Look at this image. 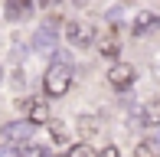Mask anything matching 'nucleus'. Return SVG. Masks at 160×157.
I'll return each instance as SVG.
<instances>
[{
    "label": "nucleus",
    "instance_id": "nucleus-4",
    "mask_svg": "<svg viewBox=\"0 0 160 157\" xmlns=\"http://www.w3.org/2000/svg\"><path fill=\"white\" fill-rule=\"evenodd\" d=\"M105 78H108V85H111V89L124 92V89H131V85H134L137 72H134V66H131V62H114V66L108 69Z\"/></svg>",
    "mask_w": 160,
    "mask_h": 157
},
{
    "label": "nucleus",
    "instance_id": "nucleus-2",
    "mask_svg": "<svg viewBox=\"0 0 160 157\" xmlns=\"http://www.w3.org/2000/svg\"><path fill=\"white\" fill-rule=\"evenodd\" d=\"M65 39H69V46L75 49H88L92 43H95V26L92 23H65Z\"/></svg>",
    "mask_w": 160,
    "mask_h": 157
},
{
    "label": "nucleus",
    "instance_id": "nucleus-8",
    "mask_svg": "<svg viewBox=\"0 0 160 157\" xmlns=\"http://www.w3.org/2000/svg\"><path fill=\"white\" fill-rule=\"evenodd\" d=\"M141 124L144 128H160V98H150V102L141 105Z\"/></svg>",
    "mask_w": 160,
    "mask_h": 157
},
{
    "label": "nucleus",
    "instance_id": "nucleus-17",
    "mask_svg": "<svg viewBox=\"0 0 160 157\" xmlns=\"http://www.w3.org/2000/svg\"><path fill=\"white\" fill-rule=\"evenodd\" d=\"M154 141H157V147H160V134H157V138H154Z\"/></svg>",
    "mask_w": 160,
    "mask_h": 157
},
{
    "label": "nucleus",
    "instance_id": "nucleus-5",
    "mask_svg": "<svg viewBox=\"0 0 160 157\" xmlns=\"http://www.w3.org/2000/svg\"><path fill=\"white\" fill-rule=\"evenodd\" d=\"M157 26H160V17L154 10H137L134 23H131V33H134V36H147V33H154Z\"/></svg>",
    "mask_w": 160,
    "mask_h": 157
},
{
    "label": "nucleus",
    "instance_id": "nucleus-7",
    "mask_svg": "<svg viewBox=\"0 0 160 157\" xmlns=\"http://www.w3.org/2000/svg\"><path fill=\"white\" fill-rule=\"evenodd\" d=\"M33 49H36L39 56H52V53H56V33L46 30V26H39L36 36H33Z\"/></svg>",
    "mask_w": 160,
    "mask_h": 157
},
{
    "label": "nucleus",
    "instance_id": "nucleus-15",
    "mask_svg": "<svg viewBox=\"0 0 160 157\" xmlns=\"http://www.w3.org/2000/svg\"><path fill=\"white\" fill-rule=\"evenodd\" d=\"M69 157H95V151H92L88 144H75V147L69 151Z\"/></svg>",
    "mask_w": 160,
    "mask_h": 157
},
{
    "label": "nucleus",
    "instance_id": "nucleus-14",
    "mask_svg": "<svg viewBox=\"0 0 160 157\" xmlns=\"http://www.w3.org/2000/svg\"><path fill=\"white\" fill-rule=\"evenodd\" d=\"M30 10H33V7L26 3V0H23V3H7V17H10V20H20V17H26Z\"/></svg>",
    "mask_w": 160,
    "mask_h": 157
},
{
    "label": "nucleus",
    "instance_id": "nucleus-10",
    "mask_svg": "<svg viewBox=\"0 0 160 157\" xmlns=\"http://www.w3.org/2000/svg\"><path fill=\"white\" fill-rule=\"evenodd\" d=\"M101 131V118L98 115H78V134L82 138H95Z\"/></svg>",
    "mask_w": 160,
    "mask_h": 157
},
{
    "label": "nucleus",
    "instance_id": "nucleus-6",
    "mask_svg": "<svg viewBox=\"0 0 160 157\" xmlns=\"http://www.w3.org/2000/svg\"><path fill=\"white\" fill-rule=\"evenodd\" d=\"M98 49H101V56H105V59H111V66L118 62V56H121V43H118V26H105V36H101Z\"/></svg>",
    "mask_w": 160,
    "mask_h": 157
},
{
    "label": "nucleus",
    "instance_id": "nucleus-1",
    "mask_svg": "<svg viewBox=\"0 0 160 157\" xmlns=\"http://www.w3.org/2000/svg\"><path fill=\"white\" fill-rule=\"evenodd\" d=\"M69 89H72V66L65 62V56H59V59L46 69V75H42V92H46L49 98H62Z\"/></svg>",
    "mask_w": 160,
    "mask_h": 157
},
{
    "label": "nucleus",
    "instance_id": "nucleus-11",
    "mask_svg": "<svg viewBox=\"0 0 160 157\" xmlns=\"http://www.w3.org/2000/svg\"><path fill=\"white\" fill-rule=\"evenodd\" d=\"M134 157H160V147H157V141H154V138H144V141H137V147H134Z\"/></svg>",
    "mask_w": 160,
    "mask_h": 157
},
{
    "label": "nucleus",
    "instance_id": "nucleus-9",
    "mask_svg": "<svg viewBox=\"0 0 160 157\" xmlns=\"http://www.w3.org/2000/svg\"><path fill=\"white\" fill-rule=\"evenodd\" d=\"M26 121H30V124H49V105H46V102H39V98H30Z\"/></svg>",
    "mask_w": 160,
    "mask_h": 157
},
{
    "label": "nucleus",
    "instance_id": "nucleus-18",
    "mask_svg": "<svg viewBox=\"0 0 160 157\" xmlns=\"http://www.w3.org/2000/svg\"><path fill=\"white\" fill-rule=\"evenodd\" d=\"M56 157H69V154H56Z\"/></svg>",
    "mask_w": 160,
    "mask_h": 157
},
{
    "label": "nucleus",
    "instance_id": "nucleus-13",
    "mask_svg": "<svg viewBox=\"0 0 160 157\" xmlns=\"http://www.w3.org/2000/svg\"><path fill=\"white\" fill-rule=\"evenodd\" d=\"M20 157H56L49 147H36V144H26V147H20Z\"/></svg>",
    "mask_w": 160,
    "mask_h": 157
},
{
    "label": "nucleus",
    "instance_id": "nucleus-16",
    "mask_svg": "<svg viewBox=\"0 0 160 157\" xmlns=\"http://www.w3.org/2000/svg\"><path fill=\"white\" fill-rule=\"evenodd\" d=\"M95 157H118V147H114V144H108V147H105V151H98Z\"/></svg>",
    "mask_w": 160,
    "mask_h": 157
},
{
    "label": "nucleus",
    "instance_id": "nucleus-3",
    "mask_svg": "<svg viewBox=\"0 0 160 157\" xmlns=\"http://www.w3.org/2000/svg\"><path fill=\"white\" fill-rule=\"evenodd\" d=\"M0 138H3L7 147H17V144L26 147V144H30V138H33V124H30V121H10V124L3 128Z\"/></svg>",
    "mask_w": 160,
    "mask_h": 157
},
{
    "label": "nucleus",
    "instance_id": "nucleus-12",
    "mask_svg": "<svg viewBox=\"0 0 160 157\" xmlns=\"http://www.w3.org/2000/svg\"><path fill=\"white\" fill-rule=\"evenodd\" d=\"M49 138H52V144H65L69 141V128L62 121H49Z\"/></svg>",
    "mask_w": 160,
    "mask_h": 157
},
{
    "label": "nucleus",
    "instance_id": "nucleus-19",
    "mask_svg": "<svg viewBox=\"0 0 160 157\" xmlns=\"http://www.w3.org/2000/svg\"><path fill=\"white\" fill-rule=\"evenodd\" d=\"M0 78H3V69H0Z\"/></svg>",
    "mask_w": 160,
    "mask_h": 157
}]
</instances>
